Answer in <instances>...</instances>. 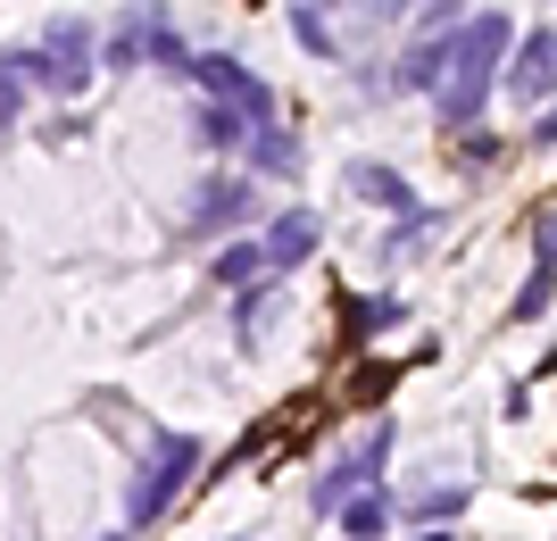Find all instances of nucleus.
<instances>
[{
  "mask_svg": "<svg viewBox=\"0 0 557 541\" xmlns=\"http://www.w3.org/2000/svg\"><path fill=\"white\" fill-rule=\"evenodd\" d=\"M250 217H258V175L242 159H225L216 175H200L184 200V234L200 242H225V234H250Z\"/></svg>",
  "mask_w": 557,
  "mask_h": 541,
  "instance_id": "4",
  "label": "nucleus"
},
{
  "mask_svg": "<svg viewBox=\"0 0 557 541\" xmlns=\"http://www.w3.org/2000/svg\"><path fill=\"white\" fill-rule=\"evenodd\" d=\"M499 93H508L516 109H549V100H557V25H533V34L516 42Z\"/></svg>",
  "mask_w": 557,
  "mask_h": 541,
  "instance_id": "8",
  "label": "nucleus"
},
{
  "mask_svg": "<svg viewBox=\"0 0 557 541\" xmlns=\"http://www.w3.org/2000/svg\"><path fill=\"white\" fill-rule=\"evenodd\" d=\"M200 458H209V442H200V433H184V425H159V433L141 442L134 475H125V525H134V533L166 525V508H175V500L191 492Z\"/></svg>",
  "mask_w": 557,
  "mask_h": 541,
  "instance_id": "2",
  "label": "nucleus"
},
{
  "mask_svg": "<svg viewBox=\"0 0 557 541\" xmlns=\"http://www.w3.org/2000/svg\"><path fill=\"white\" fill-rule=\"evenodd\" d=\"M333 525H342V541H392V525H399L392 483H367V492H349L342 508H333Z\"/></svg>",
  "mask_w": 557,
  "mask_h": 541,
  "instance_id": "15",
  "label": "nucleus"
},
{
  "mask_svg": "<svg viewBox=\"0 0 557 541\" xmlns=\"http://www.w3.org/2000/svg\"><path fill=\"white\" fill-rule=\"evenodd\" d=\"M524 142H533V150H557V100H549V109H533V134H524Z\"/></svg>",
  "mask_w": 557,
  "mask_h": 541,
  "instance_id": "27",
  "label": "nucleus"
},
{
  "mask_svg": "<svg viewBox=\"0 0 557 541\" xmlns=\"http://www.w3.org/2000/svg\"><path fill=\"white\" fill-rule=\"evenodd\" d=\"M242 167H250V175H258V184H300V175H308V142L300 134H292V125H258V134H250V150H242Z\"/></svg>",
  "mask_w": 557,
  "mask_h": 541,
  "instance_id": "12",
  "label": "nucleus"
},
{
  "mask_svg": "<svg viewBox=\"0 0 557 541\" xmlns=\"http://www.w3.org/2000/svg\"><path fill=\"white\" fill-rule=\"evenodd\" d=\"M533 259L557 267V200H549V209H533Z\"/></svg>",
  "mask_w": 557,
  "mask_h": 541,
  "instance_id": "25",
  "label": "nucleus"
},
{
  "mask_svg": "<svg viewBox=\"0 0 557 541\" xmlns=\"http://www.w3.org/2000/svg\"><path fill=\"white\" fill-rule=\"evenodd\" d=\"M358 9H367V25H392V17H417L424 0H358Z\"/></svg>",
  "mask_w": 557,
  "mask_h": 541,
  "instance_id": "26",
  "label": "nucleus"
},
{
  "mask_svg": "<svg viewBox=\"0 0 557 541\" xmlns=\"http://www.w3.org/2000/svg\"><path fill=\"white\" fill-rule=\"evenodd\" d=\"M191 93H216V100H233V109H250V125H275V118H283L275 84H267L250 59H233V50H200V75H191Z\"/></svg>",
  "mask_w": 557,
  "mask_h": 541,
  "instance_id": "6",
  "label": "nucleus"
},
{
  "mask_svg": "<svg viewBox=\"0 0 557 541\" xmlns=\"http://www.w3.org/2000/svg\"><path fill=\"white\" fill-rule=\"evenodd\" d=\"M349 93H367V100H392V93H399L392 59H358V67H349Z\"/></svg>",
  "mask_w": 557,
  "mask_h": 541,
  "instance_id": "24",
  "label": "nucleus"
},
{
  "mask_svg": "<svg viewBox=\"0 0 557 541\" xmlns=\"http://www.w3.org/2000/svg\"><path fill=\"white\" fill-rule=\"evenodd\" d=\"M34 93H42V84H34L17 59H0V125H9V134H25V109H34Z\"/></svg>",
  "mask_w": 557,
  "mask_h": 541,
  "instance_id": "23",
  "label": "nucleus"
},
{
  "mask_svg": "<svg viewBox=\"0 0 557 541\" xmlns=\"http://www.w3.org/2000/svg\"><path fill=\"white\" fill-rule=\"evenodd\" d=\"M292 42H300L308 59H342V34H333L325 0H292Z\"/></svg>",
  "mask_w": 557,
  "mask_h": 541,
  "instance_id": "20",
  "label": "nucleus"
},
{
  "mask_svg": "<svg viewBox=\"0 0 557 541\" xmlns=\"http://www.w3.org/2000/svg\"><path fill=\"white\" fill-rule=\"evenodd\" d=\"M283 283H292V275H258V283H242V292H233V342H242V351H258V342H267V317H275Z\"/></svg>",
  "mask_w": 557,
  "mask_h": 541,
  "instance_id": "18",
  "label": "nucleus"
},
{
  "mask_svg": "<svg viewBox=\"0 0 557 541\" xmlns=\"http://www.w3.org/2000/svg\"><path fill=\"white\" fill-rule=\"evenodd\" d=\"M449 67H458V25H433V34L417 25V42L392 59V75H399V93H408V100H433L449 84Z\"/></svg>",
  "mask_w": 557,
  "mask_h": 541,
  "instance_id": "10",
  "label": "nucleus"
},
{
  "mask_svg": "<svg viewBox=\"0 0 557 541\" xmlns=\"http://www.w3.org/2000/svg\"><path fill=\"white\" fill-rule=\"evenodd\" d=\"M417 541H466L458 525H417Z\"/></svg>",
  "mask_w": 557,
  "mask_h": 541,
  "instance_id": "28",
  "label": "nucleus"
},
{
  "mask_svg": "<svg viewBox=\"0 0 557 541\" xmlns=\"http://www.w3.org/2000/svg\"><path fill=\"white\" fill-rule=\"evenodd\" d=\"M549 300H557V267L533 259V275L516 283V300H508V325H541V317H549Z\"/></svg>",
  "mask_w": 557,
  "mask_h": 541,
  "instance_id": "21",
  "label": "nucleus"
},
{
  "mask_svg": "<svg viewBox=\"0 0 557 541\" xmlns=\"http://www.w3.org/2000/svg\"><path fill=\"white\" fill-rule=\"evenodd\" d=\"M408 317H417V308L399 300V292H349V300H342V342H349V351H374V342L399 333Z\"/></svg>",
  "mask_w": 557,
  "mask_h": 541,
  "instance_id": "13",
  "label": "nucleus"
},
{
  "mask_svg": "<svg viewBox=\"0 0 557 541\" xmlns=\"http://www.w3.org/2000/svg\"><path fill=\"white\" fill-rule=\"evenodd\" d=\"M159 25H175V9H166V0H125V9H116V25L100 34V59H109V75L150 67V34H159Z\"/></svg>",
  "mask_w": 557,
  "mask_h": 541,
  "instance_id": "9",
  "label": "nucleus"
},
{
  "mask_svg": "<svg viewBox=\"0 0 557 541\" xmlns=\"http://www.w3.org/2000/svg\"><path fill=\"white\" fill-rule=\"evenodd\" d=\"M349 192H358L374 217H408L417 209V184H408L399 167H383V159H349Z\"/></svg>",
  "mask_w": 557,
  "mask_h": 541,
  "instance_id": "16",
  "label": "nucleus"
},
{
  "mask_svg": "<svg viewBox=\"0 0 557 541\" xmlns=\"http://www.w3.org/2000/svg\"><path fill=\"white\" fill-rule=\"evenodd\" d=\"M233 541H250V533H233Z\"/></svg>",
  "mask_w": 557,
  "mask_h": 541,
  "instance_id": "30",
  "label": "nucleus"
},
{
  "mask_svg": "<svg viewBox=\"0 0 557 541\" xmlns=\"http://www.w3.org/2000/svg\"><path fill=\"white\" fill-rule=\"evenodd\" d=\"M191 142H200V150H209V159H242V150H250V109H233V100H216V93H200L191 100Z\"/></svg>",
  "mask_w": 557,
  "mask_h": 541,
  "instance_id": "11",
  "label": "nucleus"
},
{
  "mask_svg": "<svg viewBox=\"0 0 557 541\" xmlns=\"http://www.w3.org/2000/svg\"><path fill=\"white\" fill-rule=\"evenodd\" d=\"M449 234V209H433V200H417V209L408 217H392V225H383V242H374L367 250V267H399V259H417L424 242H442Z\"/></svg>",
  "mask_w": 557,
  "mask_h": 541,
  "instance_id": "14",
  "label": "nucleus"
},
{
  "mask_svg": "<svg viewBox=\"0 0 557 541\" xmlns=\"http://www.w3.org/2000/svg\"><path fill=\"white\" fill-rule=\"evenodd\" d=\"M150 75H166V84H191V75H200V50H191L175 25H159V34H150Z\"/></svg>",
  "mask_w": 557,
  "mask_h": 541,
  "instance_id": "22",
  "label": "nucleus"
},
{
  "mask_svg": "<svg viewBox=\"0 0 557 541\" xmlns=\"http://www.w3.org/2000/svg\"><path fill=\"white\" fill-rule=\"evenodd\" d=\"M92 541H134V525H125V533H92Z\"/></svg>",
  "mask_w": 557,
  "mask_h": 541,
  "instance_id": "29",
  "label": "nucleus"
},
{
  "mask_svg": "<svg viewBox=\"0 0 557 541\" xmlns=\"http://www.w3.org/2000/svg\"><path fill=\"white\" fill-rule=\"evenodd\" d=\"M0 59H17V67L34 75V84H42L50 100H67V109H75L84 93H92V75L109 67V59H100V34H92L84 17H50L42 34H34V42H9Z\"/></svg>",
  "mask_w": 557,
  "mask_h": 541,
  "instance_id": "3",
  "label": "nucleus"
},
{
  "mask_svg": "<svg viewBox=\"0 0 557 541\" xmlns=\"http://www.w3.org/2000/svg\"><path fill=\"white\" fill-rule=\"evenodd\" d=\"M258 275H275L258 234H225V242L209 250V283H216V292H242V283H258Z\"/></svg>",
  "mask_w": 557,
  "mask_h": 541,
  "instance_id": "17",
  "label": "nucleus"
},
{
  "mask_svg": "<svg viewBox=\"0 0 557 541\" xmlns=\"http://www.w3.org/2000/svg\"><path fill=\"white\" fill-rule=\"evenodd\" d=\"M466 508H474V483H424L408 500V525H466Z\"/></svg>",
  "mask_w": 557,
  "mask_h": 541,
  "instance_id": "19",
  "label": "nucleus"
},
{
  "mask_svg": "<svg viewBox=\"0 0 557 541\" xmlns=\"http://www.w3.org/2000/svg\"><path fill=\"white\" fill-rule=\"evenodd\" d=\"M516 42H524L516 17H508V9H491V0L458 17V67H449V84L433 93V125H442V134H474V125H483L491 93L508 84L499 67L516 59Z\"/></svg>",
  "mask_w": 557,
  "mask_h": 541,
  "instance_id": "1",
  "label": "nucleus"
},
{
  "mask_svg": "<svg viewBox=\"0 0 557 541\" xmlns=\"http://www.w3.org/2000/svg\"><path fill=\"white\" fill-rule=\"evenodd\" d=\"M392 442H399V425H392V417H374V425H367V442H358V450H342V458H333V467L317 475V483H308V508H317V517H333V508H342L349 492L383 483V475H392Z\"/></svg>",
  "mask_w": 557,
  "mask_h": 541,
  "instance_id": "5",
  "label": "nucleus"
},
{
  "mask_svg": "<svg viewBox=\"0 0 557 541\" xmlns=\"http://www.w3.org/2000/svg\"><path fill=\"white\" fill-rule=\"evenodd\" d=\"M267 267H275V275H300L308 259H317V250H325V209H308V200H283L275 217H267Z\"/></svg>",
  "mask_w": 557,
  "mask_h": 541,
  "instance_id": "7",
  "label": "nucleus"
}]
</instances>
